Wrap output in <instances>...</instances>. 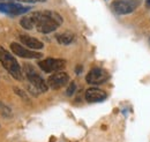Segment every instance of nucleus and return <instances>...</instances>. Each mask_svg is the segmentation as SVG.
<instances>
[{"label": "nucleus", "instance_id": "obj_16", "mask_svg": "<svg viewBox=\"0 0 150 142\" xmlns=\"http://www.w3.org/2000/svg\"><path fill=\"white\" fill-rule=\"evenodd\" d=\"M18 1L27 2V4H35V2H44V1H46V0H18Z\"/></svg>", "mask_w": 150, "mask_h": 142}, {"label": "nucleus", "instance_id": "obj_5", "mask_svg": "<svg viewBox=\"0 0 150 142\" xmlns=\"http://www.w3.org/2000/svg\"><path fill=\"white\" fill-rule=\"evenodd\" d=\"M110 79V74L105 70L100 68V67H94L88 72L87 76H86V81L87 83L91 84V86H99L105 83L108 80Z\"/></svg>", "mask_w": 150, "mask_h": 142}, {"label": "nucleus", "instance_id": "obj_2", "mask_svg": "<svg viewBox=\"0 0 150 142\" xmlns=\"http://www.w3.org/2000/svg\"><path fill=\"white\" fill-rule=\"evenodd\" d=\"M0 62L4 66V68L9 73L11 76H13L18 81H22L23 77H22V70L20 64L12 55V53L8 52L2 46H0Z\"/></svg>", "mask_w": 150, "mask_h": 142}, {"label": "nucleus", "instance_id": "obj_14", "mask_svg": "<svg viewBox=\"0 0 150 142\" xmlns=\"http://www.w3.org/2000/svg\"><path fill=\"white\" fill-rule=\"evenodd\" d=\"M75 90H76V84H75V82H71L69 86H68V88H67V91H66L67 96H73Z\"/></svg>", "mask_w": 150, "mask_h": 142}, {"label": "nucleus", "instance_id": "obj_13", "mask_svg": "<svg viewBox=\"0 0 150 142\" xmlns=\"http://www.w3.org/2000/svg\"><path fill=\"white\" fill-rule=\"evenodd\" d=\"M20 24H21L22 28H24V29H27V30L34 29V22H33V18L30 16V14H29V15H25V16H23V18H21Z\"/></svg>", "mask_w": 150, "mask_h": 142}, {"label": "nucleus", "instance_id": "obj_8", "mask_svg": "<svg viewBox=\"0 0 150 142\" xmlns=\"http://www.w3.org/2000/svg\"><path fill=\"white\" fill-rule=\"evenodd\" d=\"M69 81V76L66 72H57V73H53L49 80H47V86L49 88L53 89V90H57V89H60L62 87H65Z\"/></svg>", "mask_w": 150, "mask_h": 142}, {"label": "nucleus", "instance_id": "obj_15", "mask_svg": "<svg viewBox=\"0 0 150 142\" xmlns=\"http://www.w3.org/2000/svg\"><path fill=\"white\" fill-rule=\"evenodd\" d=\"M14 91H15V92L19 95L21 98H23V99L28 101V95H27V94H25L23 90H21V89H19V88H15V89H14Z\"/></svg>", "mask_w": 150, "mask_h": 142}, {"label": "nucleus", "instance_id": "obj_12", "mask_svg": "<svg viewBox=\"0 0 150 142\" xmlns=\"http://www.w3.org/2000/svg\"><path fill=\"white\" fill-rule=\"evenodd\" d=\"M56 39L57 42L59 44H61V45H68V44H72L74 42L75 36L71 31H64L61 34H58L56 36Z\"/></svg>", "mask_w": 150, "mask_h": 142}, {"label": "nucleus", "instance_id": "obj_17", "mask_svg": "<svg viewBox=\"0 0 150 142\" xmlns=\"http://www.w3.org/2000/svg\"><path fill=\"white\" fill-rule=\"evenodd\" d=\"M0 1H2V2H4V1H9V0H0Z\"/></svg>", "mask_w": 150, "mask_h": 142}, {"label": "nucleus", "instance_id": "obj_6", "mask_svg": "<svg viewBox=\"0 0 150 142\" xmlns=\"http://www.w3.org/2000/svg\"><path fill=\"white\" fill-rule=\"evenodd\" d=\"M31 8L28 6H22L16 2H0V12L11 16H18V15H22L25 14L27 12H29Z\"/></svg>", "mask_w": 150, "mask_h": 142}, {"label": "nucleus", "instance_id": "obj_10", "mask_svg": "<svg viewBox=\"0 0 150 142\" xmlns=\"http://www.w3.org/2000/svg\"><path fill=\"white\" fill-rule=\"evenodd\" d=\"M86 101L88 103H98L106 99L108 94L99 88H89L86 90Z\"/></svg>", "mask_w": 150, "mask_h": 142}, {"label": "nucleus", "instance_id": "obj_3", "mask_svg": "<svg viewBox=\"0 0 150 142\" xmlns=\"http://www.w3.org/2000/svg\"><path fill=\"white\" fill-rule=\"evenodd\" d=\"M23 67H24L23 71H24V74H25V77L28 79L29 83L33 87H35L37 89L39 92H46L47 89H49V86L44 81V79L35 71V68L29 64H24Z\"/></svg>", "mask_w": 150, "mask_h": 142}, {"label": "nucleus", "instance_id": "obj_7", "mask_svg": "<svg viewBox=\"0 0 150 142\" xmlns=\"http://www.w3.org/2000/svg\"><path fill=\"white\" fill-rule=\"evenodd\" d=\"M136 2L131 0H115L111 5L112 11L118 15H127L131 14L136 8Z\"/></svg>", "mask_w": 150, "mask_h": 142}, {"label": "nucleus", "instance_id": "obj_18", "mask_svg": "<svg viewBox=\"0 0 150 142\" xmlns=\"http://www.w3.org/2000/svg\"><path fill=\"white\" fill-rule=\"evenodd\" d=\"M149 44H150V38H149Z\"/></svg>", "mask_w": 150, "mask_h": 142}, {"label": "nucleus", "instance_id": "obj_11", "mask_svg": "<svg viewBox=\"0 0 150 142\" xmlns=\"http://www.w3.org/2000/svg\"><path fill=\"white\" fill-rule=\"evenodd\" d=\"M20 40L22 42V44H24L27 48L31 49V50H40L44 48V44L37 39L36 37H33V36H29V35H20L19 36Z\"/></svg>", "mask_w": 150, "mask_h": 142}, {"label": "nucleus", "instance_id": "obj_9", "mask_svg": "<svg viewBox=\"0 0 150 142\" xmlns=\"http://www.w3.org/2000/svg\"><path fill=\"white\" fill-rule=\"evenodd\" d=\"M11 50L13 51V53L19 55L21 58H25V59H39L43 57V54L34 50H28L27 48L22 46L19 43H12L11 44Z\"/></svg>", "mask_w": 150, "mask_h": 142}, {"label": "nucleus", "instance_id": "obj_4", "mask_svg": "<svg viewBox=\"0 0 150 142\" xmlns=\"http://www.w3.org/2000/svg\"><path fill=\"white\" fill-rule=\"evenodd\" d=\"M38 66L40 70L45 73H57L62 71L66 66L65 59H58V58H46L38 62Z\"/></svg>", "mask_w": 150, "mask_h": 142}, {"label": "nucleus", "instance_id": "obj_1", "mask_svg": "<svg viewBox=\"0 0 150 142\" xmlns=\"http://www.w3.org/2000/svg\"><path fill=\"white\" fill-rule=\"evenodd\" d=\"M30 16L34 22V28H36V30L40 34H50L57 30L62 23L61 15L53 11L34 12L30 14Z\"/></svg>", "mask_w": 150, "mask_h": 142}]
</instances>
